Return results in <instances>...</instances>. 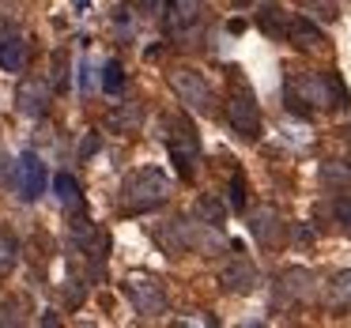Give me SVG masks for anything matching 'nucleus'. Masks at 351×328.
Returning <instances> with one entry per match:
<instances>
[{"label": "nucleus", "mask_w": 351, "mask_h": 328, "mask_svg": "<svg viewBox=\"0 0 351 328\" xmlns=\"http://www.w3.org/2000/svg\"><path fill=\"white\" fill-rule=\"evenodd\" d=\"M16 106H19L23 117H42L49 110V84L46 79L27 76L23 84H19V91H16Z\"/></svg>", "instance_id": "obj_9"}, {"label": "nucleus", "mask_w": 351, "mask_h": 328, "mask_svg": "<svg viewBox=\"0 0 351 328\" xmlns=\"http://www.w3.org/2000/svg\"><path fill=\"white\" fill-rule=\"evenodd\" d=\"M125 294L132 298L136 313H147V317H155V313L167 310V290H162V283L155 279V275H129Z\"/></svg>", "instance_id": "obj_6"}, {"label": "nucleus", "mask_w": 351, "mask_h": 328, "mask_svg": "<svg viewBox=\"0 0 351 328\" xmlns=\"http://www.w3.org/2000/svg\"><path fill=\"white\" fill-rule=\"evenodd\" d=\"M250 234L257 238L261 245H276V242L283 238V219H280V212H276V207H268V204L253 207V212H250Z\"/></svg>", "instance_id": "obj_11"}, {"label": "nucleus", "mask_w": 351, "mask_h": 328, "mask_svg": "<svg viewBox=\"0 0 351 328\" xmlns=\"http://www.w3.org/2000/svg\"><path fill=\"white\" fill-rule=\"evenodd\" d=\"M95 151H99V136H91V140L80 144V155H84V159H87V155H95Z\"/></svg>", "instance_id": "obj_29"}, {"label": "nucleus", "mask_w": 351, "mask_h": 328, "mask_svg": "<svg viewBox=\"0 0 351 328\" xmlns=\"http://www.w3.org/2000/svg\"><path fill=\"white\" fill-rule=\"evenodd\" d=\"M230 4H238V8H245V4H250V0H230Z\"/></svg>", "instance_id": "obj_30"}, {"label": "nucleus", "mask_w": 351, "mask_h": 328, "mask_svg": "<svg viewBox=\"0 0 351 328\" xmlns=\"http://www.w3.org/2000/svg\"><path fill=\"white\" fill-rule=\"evenodd\" d=\"M121 87H125V68H121L117 61H110L106 68H102V91H106V94H117Z\"/></svg>", "instance_id": "obj_22"}, {"label": "nucleus", "mask_w": 351, "mask_h": 328, "mask_svg": "<svg viewBox=\"0 0 351 328\" xmlns=\"http://www.w3.org/2000/svg\"><path fill=\"white\" fill-rule=\"evenodd\" d=\"M155 242L167 249V257H182V253L193 249V223L185 219H170L155 230Z\"/></svg>", "instance_id": "obj_10"}, {"label": "nucleus", "mask_w": 351, "mask_h": 328, "mask_svg": "<svg viewBox=\"0 0 351 328\" xmlns=\"http://www.w3.org/2000/svg\"><path fill=\"white\" fill-rule=\"evenodd\" d=\"M12 264H16V238L0 234V272H8Z\"/></svg>", "instance_id": "obj_24"}, {"label": "nucleus", "mask_w": 351, "mask_h": 328, "mask_svg": "<svg viewBox=\"0 0 351 328\" xmlns=\"http://www.w3.org/2000/svg\"><path fill=\"white\" fill-rule=\"evenodd\" d=\"M46 185H49V174H46V166H42L38 155L34 151L19 155V162H16V189H19V197L38 200L42 192H46Z\"/></svg>", "instance_id": "obj_7"}, {"label": "nucleus", "mask_w": 351, "mask_h": 328, "mask_svg": "<svg viewBox=\"0 0 351 328\" xmlns=\"http://www.w3.org/2000/svg\"><path fill=\"white\" fill-rule=\"evenodd\" d=\"M197 215H200L204 223H215V227H219L223 215H227V207H223L215 197H200V200H197Z\"/></svg>", "instance_id": "obj_21"}, {"label": "nucleus", "mask_w": 351, "mask_h": 328, "mask_svg": "<svg viewBox=\"0 0 351 328\" xmlns=\"http://www.w3.org/2000/svg\"><path fill=\"white\" fill-rule=\"evenodd\" d=\"M110 125H114L117 132H132L140 125V106H136V102H125L121 110H114V114H110Z\"/></svg>", "instance_id": "obj_18"}, {"label": "nucleus", "mask_w": 351, "mask_h": 328, "mask_svg": "<svg viewBox=\"0 0 351 328\" xmlns=\"http://www.w3.org/2000/svg\"><path fill=\"white\" fill-rule=\"evenodd\" d=\"M261 31L265 34H272V38H287V23H283V16H280V8H276V4H265V8H261Z\"/></svg>", "instance_id": "obj_19"}, {"label": "nucleus", "mask_w": 351, "mask_h": 328, "mask_svg": "<svg viewBox=\"0 0 351 328\" xmlns=\"http://www.w3.org/2000/svg\"><path fill=\"white\" fill-rule=\"evenodd\" d=\"M27 64V42L19 31H4L0 34V72H23Z\"/></svg>", "instance_id": "obj_13"}, {"label": "nucleus", "mask_w": 351, "mask_h": 328, "mask_svg": "<svg viewBox=\"0 0 351 328\" xmlns=\"http://www.w3.org/2000/svg\"><path fill=\"white\" fill-rule=\"evenodd\" d=\"M72 238H76V242L84 245V249L91 253L95 260H102V253H106V238L95 230L91 219H76V227H72Z\"/></svg>", "instance_id": "obj_15"}, {"label": "nucleus", "mask_w": 351, "mask_h": 328, "mask_svg": "<svg viewBox=\"0 0 351 328\" xmlns=\"http://www.w3.org/2000/svg\"><path fill=\"white\" fill-rule=\"evenodd\" d=\"M167 197H170V177L162 174V170H155V166L129 174L125 185H121L125 212H152V207H159Z\"/></svg>", "instance_id": "obj_1"}, {"label": "nucleus", "mask_w": 351, "mask_h": 328, "mask_svg": "<svg viewBox=\"0 0 351 328\" xmlns=\"http://www.w3.org/2000/svg\"><path fill=\"white\" fill-rule=\"evenodd\" d=\"M332 215H336V223H340L343 230H351V197H336Z\"/></svg>", "instance_id": "obj_25"}, {"label": "nucleus", "mask_w": 351, "mask_h": 328, "mask_svg": "<svg viewBox=\"0 0 351 328\" xmlns=\"http://www.w3.org/2000/svg\"><path fill=\"white\" fill-rule=\"evenodd\" d=\"M328 298H332V305H351V268L348 272H340L332 279V287H328Z\"/></svg>", "instance_id": "obj_20"}, {"label": "nucleus", "mask_w": 351, "mask_h": 328, "mask_svg": "<svg viewBox=\"0 0 351 328\" xmlns=\"http://www.w3.org/2000/svg\"><path fill=\"white\" fill-rule=\"evenodd\" d=\"M257 268H253V260L250 257H230L227 264H223V272H219V283L230 290V294H250L253 287H257Z\"/></svg>", "instance_id": "obj_8"}, {"label": "nucleus", "mask_w": 351, "mask_h": 328, "mask_svg": "<svg viewBox=\"0 0 351 328\" xmlns=\"http://www.w3.org/2000/svg\"><path fill=\"white\" fill-rule=\"evenodd\" d=\"M287 38L295 42L298 49H321V46H325V34H321V27L310 23L306 16H295V19L287 23Z\"/></svg>", "instance_id": "obj_14"}, {"label": "nucleus", "mask_w": 351, "mask_h": 328, "mask_svg": "<svg viewBox=\"0 0 351 328\" xmlns=\"http://www.w3.org/2000/svg\"><path fill=\"white\" fill-rule=\"evenodd\" d=\"M321 174H325V181H336V185H351V170H348V166H340V162H328V166L321 170Z\"/></svg>", "instance_id": "obj_26"}, {"label": "nucleus", "mask_w": 351, "mask_h": 328, "mask_svg": "<svg viewBox=\"0 0 351 328\" xmlns=\"http://www.w3.org/2000/svg\"><path fill=\"white\" fill-rule=\"evenodd\" d=\"M227 121H230V129H234L242 140H257L261 136V110H257V99H253L245 87H238V91L230 94Z\"/></svg>", "instance_id": "obj_5"}, {"label": "nucleus", "mask_w": 351, "mask_h": 328, "mask_svg": "<svg viewBox=\"0 0 351 328\" xmlns=\"http://www.w3.org/2000/svg\"><path fill=\"white\" fill-rule=\"evenodd\" d=\"M200 16H204V0H170L167 4V31L185 34L200 23Z\"/></svg>", "instance_id": "obj_12"}, {"label": "nucleus", "mask_w": 351, "mask_h": 328, "mask_svg": "<svg viewBox=\"0 0 351 328\" xmlns=\"http://www.w3.org/2000/svg\"><path fill=\"white\" fill-rule=\"evenodd\" d=\"M170 159H174V166H178V174H182V177L197 174L200 140H197V132H193L189 121H174V129H170Z\"/></svg>", "instance_id": "obj_4"}, {"label": "nucleus", "mask_w": 351, "mask_h": 328, "mask_svg": "<svg viewBox=\"0 0 351 328\" xmlns=\"http://www.w3.org/2000/svg\"><path fill=\"white\" fill-rule=\"evenodd\" d=\"M306 12H313L317 19H336V0H298Z\"/></svg>", "instance_id": "obj_23"}, {"label": "nucleus", "mask_w": 351, "mask_h": 328, "mask_svg": "<svg viewBox=\"0 0 351 328\" xmlns=\"http://www.w3.org/2000/svg\"><path fill=\"white\" fill-rule=\"evenodd\" d=\"M230 204L245 207V177L242 174H234V181H230Z\"/></svg>", "instance_id": "obj_27"}, {"label": "nucleus", "mask_w": 351, "mask_h": 328, "mask_svg": "<svg viewBox=\"0 0 351 328\" xmlns=\"http://www.w3.org/2000/svg\"><path fill=\"white\" fill-rule=\"evenodd\" d=\"M170 87H174L178 102L185 110H193V114H212L215 110V94L197 68H174L170 72Z\"/></svg>", "instance_id": "obj_3"}, {"label": "nucleus", "mask_w": 351, "mask_h": 328, "mask_svg": "<svg viewBox=\"0 0 351 328\" xmlns=\"http://www.w3.org/2000/svg\"><path fill=\"white\" fill-rule=\"evenodd\" d=\"M64 76H69V57L57 53V57H53V79H57V87L64 84Z\"/></svg>", "instance_id": "obj_28"}, {"label": "nucleus", "mask_w": 351, "mask_h": 328, "mask_svg": "<svg viewBox=\"0 0 351 328\" xmlns=\"http://www.w3.org/2000/svg\"><path fill=\"white\" fill-rule=\"evenodd\" d=\"M283 290H287L291 298H310L313 294V275L306 272V268H291V272H283Z\"/></svg>", "instance_id": "obj_16"}, {"label": "nucleus", "mask_w": 351, "mask_h": 328, "mask_svg": "<svg viewBox=\"0 0 351 328\" xmlns=\"http://www.w3.org/2000/svg\"><path fill=\"white\" fill-rule=\"evenodd\" d=\"M332 106V84L321 72H295L287 79V110L291 114H310V110Z\"/></svg>", "instance_id": "obj_2"}, {"label": "nucleus", "mask_w": 351, "mask_h": 328, "mask_svg": "<svg viewBox=\"0 0 351 328\" xmlns=\"http://www.w3.org/2000/svg\"><path fill=\"white\" fill-rule=\"evenodd\" d=\"M53 189H57V200H61L64 207H69V212H80V181L72 174H57L53 177Z\"/></svg>", "instance_id": "obj_17"}]
</instances>
